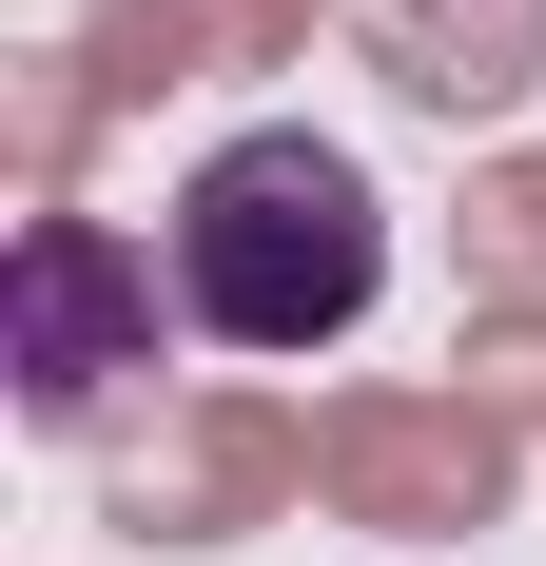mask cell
Listing matches in <instances>:
<instances>
[{"label":"cell","mask_w":546,"mask_h":566,"mask_svg":"<svg viewBox=\"0 0 546 566\" xmlns=\"http://www.w3.org/2000/svg\"><path fill=\"white\" fill-rule=\"evenodd\" d=\"M157 293H176V333H216V352H351L371 293H390V196L313 117H254V137H216L176 176Z\"/></svg>","instance_id":"obj_1"},{"label":"cell","mask_w":546,"mask_h":566,"mask_svg":"<svg viewBox=\"0 0 546 566\" xmlns=\"http://www.w3.org/2000/svg\"><path fill=\"white\" fill-rule=\"evenodd\" d=\"M98 313H117V254L78 216H40V234H20V410H40V430H78V410L117 391V333H98Z\"/></svg>","instance_id":"obj_2"}]
</instances>
